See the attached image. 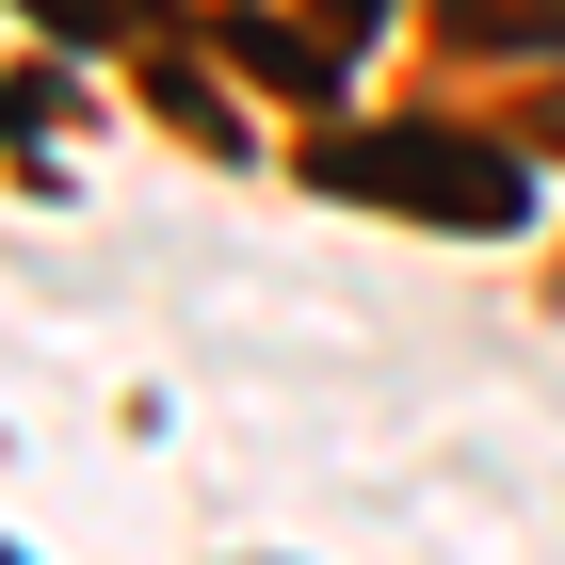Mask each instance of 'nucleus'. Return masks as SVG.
Wrapping results in <instances>:
<instances>
[{"label": "nucleus", "mask_w": 565, "mask_h": 565, "mask_svg": "<svg viewBox=\"0 0 565 565\" xmlns=\"http://www.w3.org/2000/svg\"><path fill=\"white\" fill-rule=\"evenodd\" d=\"M323 178H340V194H404V211H436V226H518V211H533L518 162H484V146H420V130L323 146Z\"/></svg>", "instance_id": "obj_1"}, {"label": "nucleus", "mask_w": 565, "mask_h": 565, "mask_svg": "<svg viewBox=\"0 0 565 565\" xmlns=\"http://www.w3.org/2000/svg\"><path fill=\"white\" fill-rule=\"evenodd\" d=\"M452 33H484V49H565V0H452Z\"/></svg>", "instance_id": "obj_2"}]
</instances>
